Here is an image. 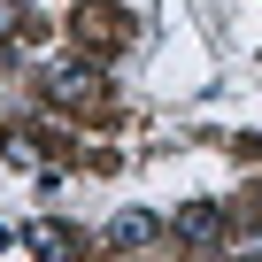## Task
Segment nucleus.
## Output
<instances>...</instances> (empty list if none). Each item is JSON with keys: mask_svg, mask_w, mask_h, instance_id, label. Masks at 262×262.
I'll list each match as a JSON object with an SVG mask.
<instances>
[{"mask_svg": "<svg viewBox=\"0 0 262 262\" xmlns=\"http://www.w3.org/2000/svg\"><path fill=\"white\" fill-rule=\"evenodd\" d=\"M39 93H47V100H93V93H100V77H93V70H77V62H47V70H39Z\"/></svg>", "mask_w": 262, "mask_h": 262, "instance_id": "f257e3e1", "label": "nucleus"}, {"mask_svg": "<svg viewBox=\"0 0 262 262\" xmlns=\"http://www.w3.org/2000/svg\"><path fill=\"white\" fill-rule=\"evenodd\" d=\"M178 231H185V239H201V247H216V231H224V208L193 201V208H178Z\"/></svg>", "mask_w": 262, "mask_h": 262, "instance_id": "f03ea898", "label": "nucleus"}, {"mask_svg": "<svg viewBox=\"0 0 262 262\" xmlns=\"http://www.w3.org/2000/svg\"><path fill=\"white\" fill-rule=\"evenodd\" d=\"M155 231H162V224H155L147 208H131V216H116V224H108V239H116V247H147Z\"/></svg>", "mask_w": 262, "mask_h": 262, "instance_id": "7ed1b4c3", "label": "nucleus"}, {"mask_svg": "<svg viewBox=\"0 0 262 262\" xmlns=\"http://www.w3.org/2000/svg\"><path fill=\"white\" fill-rule=\"evenodd\" d=\"M31 247H39L47 262H70V254H77V231H70V224H39V231H31Z\"/></svg>", "mask_w": 262, "mask_h": 262, "instance_id": "20e7f679", "label": "nucleus"}]
</instances>
